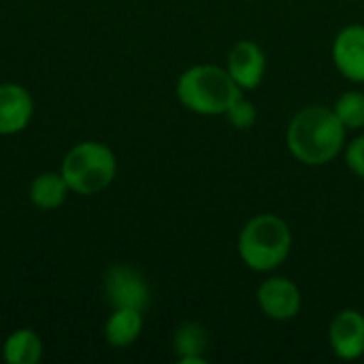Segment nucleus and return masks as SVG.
<instances>
[{
	"label": "nucleus",
	"instance_id": "nucleus-9",
	"mask_svg": "<svg viewBox=\"0 0 364 364\" xmlns=\"http://www.w3.org/2000/svg\"><path fill=\"white\" fill-rule=\"evenodd\" d=\"M333 62L337 70L354 83L364 81V23L341 28L333 41Z\"/></svg>",
	"mask_w": 364,
	"mask_h": 364
},
{
	"label": "nucleus",
	"instance_id": "nucleus-10",
	"mask_svg": "<svg viewBox=\"0 0 364 364\" xmlns=\"http://www.w3.org/2000/svg\"><path fill=\"white\" fill-rule=\"evenodd\" d=\"M34 115L32 94L19 83L0 85V134L11 136L28 128Z\"/></svg>",
	"mask_w": 364,
	"mask_h": 364
},
{
	"label": "nucleus",
	"instance_id": "nucleus-17",
	"mask_svg": "<svg viewBox=\"0 0 364 364\" xmlns=\"http://www.w3.org/2000/svg\"><path fill=\"white\" fill-rule=\"evenodd\" d=\"M346 164L356 177L364 179V134L346 147Z\"/></svg>",
	"mask_w": 364,
	"mask_h": 364
},
{
	"label": "nucleus",
	"instance_id": "nucleus-6",
	"mask_svg": "<svg viewBox=\"0 0 364 364\" xmlns=\"http://www.w3.org/2000/svg\"><path fill=\"white\" fill-rule=\"evenodd\" d=\"M258 307L260 311L275 322H288L294 320L301 311L303 305V296L299 286L288 279V277H279L273 275L269 279H264L258 288Z\"/></svg>",
	"mask_w": 364,
	"mask_h": 364
},
{
	"label": "nucleus",
	"instance_id": "nucleus-7",
	"mask_svg": "<svg viewBox=\"0 0 364 364\" xmlns=\"http://www.w3.org/2000/svg\"><path fill=\"white\" fill-rule=\"evenodd\" d=\"M328 343L339 360H358L364 356V314L358 309L339 311L328 326Z\"/></svg>",
	"mask_w": 364,
	"mask_h": 364
},
{
	"label": "nucleus",
	"instance_id": "nucleus-18",
	"mask_svg": "<svg viewBox=\"0 0 364 364\" xmlns=\"http://www.w3.org/2000/svg\"><path fill=\"white\" fill-rule=\"evenodd\" d=\"M363 85H364V81H363ZM363 92H364V90H363Z\"/></svg>",
	"mask_w": 364,
	"mask_h": 364
},
{
	"label": "nucleus",
	"instance_id": "nucleus-16",
	"mask_svg": "<svg viewBox=\"0 0 364 364\" xmlns=\"http://www.w3.org/2000/svg\"><path fill=\"white\" fill-rule=\"evenodd\" d=\"M226 117L228 122L237 128V130H250L256 119H258V111H256V105L245 98L243 94L230 105V109L226 111Z\"/></svg>",
	"mask_w": 364,
	"mask_h": 364
},
{
	"label": "nucleus",
	"instance_id": "nucleus-5",
	"mask_svg": "<svg viewBox=\"0 0 364 364\" xmlns=\"http://www.w3.org/2000/svg\"><path fill=\"white\" fill-rule=\"evenodd\" d=\"M105 296L113 309L145 311L149 305L151 292L141 271L128 264H115L105 275Z\"/></svg>",
	"mask_w": 364,
	"mask_h": 364
},
{
	"label": "nucleus",
	"instance_id": "nucleus-15",
	"mask_svg": "<svg viewBox=\"0 0 364 364\" xmlns=\"http://www.w3.org/2000/svg\"><path fill=\"white\" fill-rule=\"evenodd\" d=\"M333 111L339 117V122L346 126V130L364 128V92H358V90L343 92L337 98Z\"/></svg>",
	"mask_w": 364,
	"mask_h": 364
},
{
	"label": "nucleus",
	"instance_id": "nucleus-4",
	"mask_svg": "<svg viewBox=\"0 0 364 364\" xmlns=\"http://www.w3.org/2000/svg\"><path fill=\"white\" fill-rule=\"evenodd\" d=\"M60 173L70 192L94 196L107 190L117 175V158L111 147L98 141L77 143L62 160Z\"/></svg>",
	"mask_w": 364,
	"mask_h": 364
},
{
	"label": "nucleus",
	"instance_id": "nucleus-13",
	"mask_svg": "<svg viewBox=\"0 0 364 364\" xmlns=\"http://www.w3.org/2000/svg\"><path fill=\"white\" fill-rule=\"evenodd\" d=\"M68 192H70V188L64 181L60 171L58 173H53V171L41 173L30 183V200L34 207H38L43 211H53V209L62 207Z\"/></svg>",
	"mask_w": 364,
	"mask_h": 364
},
{
	"label": "nucleus",
	"instance_id": "nucleus-2",
	"mask_svg": "<svg viewBox=\"0 0 364 364\" xmlns=\"http://www.w3.org/2000/svg\"><path fill=\"white\" fill-rule=\"evenodd\" d=\"M179 102L196 115H226L230 105L243 94L230 73L215 64H196L177 79Z\"/></svg>",
	"mask_w": 364,
	"mask_h": 364
},
{
	"label": "nucleus",
	"instance_id": "nucleus-3",
	"mask_svg": "<svg viewBox=\"0 0 364 364\" xmlns=\"http://www.w3.org/2000/svg\"><path fill=\"white\" fill-rule=\"evenodd\" d=\"M237 252L247 269L271 273L288 260L292 252V230L279 215L260 213L241 228Z\"/></svg>",
	"mask_w": 364,
	"mask_h": 364
},
{
	"label": "nucleus",
	"instance_id": "nucleus-14",
	"mask_svg": "<svg viewBox=\"0 0 364 364\" xmlns=\"http://www.w3.org/2000/svg\"><path fill=\"white\" fill-rule=\"evenodd\" d=\"M43 358V341L32 328L11 333L2 346V360L6 364H36Z\"/></svg>",
	"mask_w": 364,
	"mask_h": 364
},
{
	"label": "nucleus",
	"instance_id": "nucleus-12",
	"mask_svg": "<svg viewBox=\"0 0 364 364\" xmlns=\"http://www.w3.org/2000/svg\"><path fill=\"white\" fill-rule=\"evenodd\" d=\"M143 333V311L139 309H113L105 324V339L111 348L124 350L132 346Z\"/></svg>",
	"mask_w": 364,
	"mask_h": 364
},
{
	"label": "nucleus",
	"instance_id": "nucleus-1",
	"mask_svg": "<svg viewBox=\"0 0 364 364\" xmlns=\"http://www.w3.org/2000/svg\"><path fill=\"white\" fill-rule=\"evenodd\" d=\"M346 126L331 107L309 105L290 119L286 145L296 162L305 166H324L346 149Z\"/></svg>",
	"mask_w": 364,
	"mask_h": 364
},
{
	"label": "nucleus",
	"instance_id": "nucleus-8",
	"mask_svg": "<svg viewBox=\"0 0 364 364\" xmlns=\"http://www.w3.org/2000/svg\"><path fill=\"white\" fill-rule=\"evenodd\" d=\"M226 70L243 92L256 90L267 73V55L256 41H239L228 51Z\"/></svg>",
	"mask_w": 364,
	"mask_h": 364
},
{
	"label": "nucleus",
	"instance_id": "nucleus-11",
	"mask_svg": "<svg viewBox=\"0 0 364 364\" xmlns=\"http://www.w3.org/2000/svg\"><path fill=\"white\" fill-rule=\"evenodd\" d=\"M207 348H209V335L203 324L186 322L175 331L173 350L181 364H205Z\"/></svg>",
	"mask_w": 364,
	"mask_h": 364
}]
</instances>
